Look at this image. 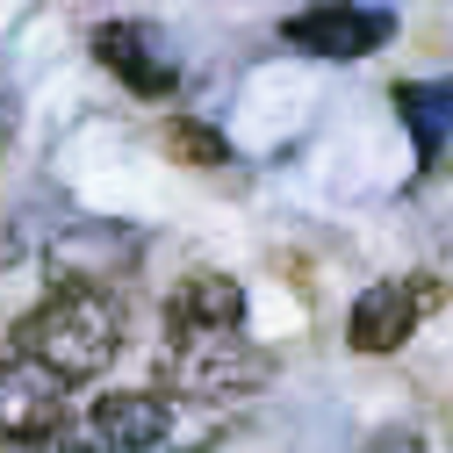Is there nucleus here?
I'll return each instance as SVG.
<instances>
[{
  "label": "nucleus",
  "instance_id": "nucleus-1",
  "mask_svg": "<svg viewBox=\"0 0 453 453\" xmlns=\"http://www.w3.org/2000/svg\"><path fill=\"white\" fill-rule=\"evenodd\" d=\"M123 303L108 296V288H50L22 324H15V353L50 367L65 388L73 381H94L116 367L123 353Z\"/></svg>",
  "mask_w": 453,
  "mask_h": 453
},
{
  "label": "nucleus",
  "instance_id": "nucleus-2",
  "mask_svg": "<svg viewBox=\"0 0 453 453\" xmlns=\"http://www.w3.org/2000/svg\"><path fill=\"white\" fill-rule=\"evenodd\" d=\"M273 381V353L252 346L245 331H165L158 338V388L188 403H231L259 395Z\"/></svg>",
  "mask_w": 453,
  "mask_h": 453
},
{
  "label": "nucleus",
  "instance_id": "nucleus-3",
  "mask_svg": "<svg viewBox=\"0 0 453 453\" xmlns=\"http://www.w3.org/2000/svg\"><path fill=\"white\" fill-rule=\"evenodd\" d=\"M58 432H65V381L22 353H8L0 360V446L22 453V446H43Z\"/></svg>",
  "mask_w": 453,
  "mask_h": 453
},
{
  "label": "nucleus",
  "instance_id": "nucleus-4",
  "mask_svg": "<svg viewBox=\"0 0 453 453\" xmlns=\"http://www.w3.org/2000/svg\"><path fill=\"white\" fill-rule=\"evenodd\" d=\"M303 58H374V50L395 36V15L388 8H360V0H317V8L280 22Z\"/></svg>",
  "mask_w": 453,
  "mask_h": 453
},
{
  "label": "nucleus",
  "instance_id": "nucleus-5",
  "mask_svg": "<svg viewBox=\"0 0 453 453\" xmlns=\"http://www.w3.org/2000/svg\"><path fill=\"white\" fill-rule=\"evenodd\" d=\"M173 432H180V411L165 388H108L87 403V439L101 453H165Z\"/></svg>",
  "mask_w": 453,
  "mask_h": 453
},
{
  "label": "nucleus",
  "instance_id": "nucleus-6",
  "mask_svg": "<svg viewBox=\"0 0 453 453\" xmlns=\"http://www.w3.org/2000/svg\"><path fill=\"white\" fill-rule=\"evenodd\" d=\"M94 58L116 73L137 101H165L180 87V65H173V50H165V36L151 22H101L94 29Z\"/></svg>",
  "mask_w": 453,
  "mask_h": 453
},
{
  "label": "nucleus",
  "instance_id": "nucleus-7",
  "mask_svg": "<svg viewBox=\"0 0 453 453\" xmlns=\"http://www.w3.org/2000/svg\"><path fill=\"white\" fill-rule=\"evenodd\" d=\"M425 280H374V288H360L353 317H346V346L353 353H395L411 346V331L425 317Z\"/></svg>",
  "mask_w": 453,
  "mask_h": 453
},
{
  "label": "nucleus",
  "instance_id": "nucleus-8",
  "mask_svg": "<svg viewBox=\"0 0 453 453\" xmlns=\"http://www.w3.org/2000/svg\"><path fill=\"white\" fill-rule=\"evenodd\" d=\"M388 101L403 116L425 173H453V80H403L388 87Z\"/></svg>",
  "mask_w": 453,
  "mask_h": 453
},
{
  "label": "nucleus",
  "instance_id": "nucleus-9",
  "mask_svg": "<svg viewBox=\"0 0 453 453\" xmlns=\"http://www.w3.org/2000/svg\"><path fill=\"white\" fill-rule=\"evenodd\" d=\"M165 331H245V288L223 266H195L165 296Z\"/></svg>",
  "mask_w": 453,
  "mask_h": 453
},
{
  "label": "nucleus",
  "instance_id": "nucleus-10",
  "mask_svg": "<svg viewBox=\"0 0 453 453\" xmlns=\"http://www.w3.org/2000/svg\"><path fill=\"white\" fill-rule=\"evenodd\" d=\"M137 259V231H108V223H80L73 238L50 245V273L58 288H108V273Z\"/></svg>",
  "mask_w": 453,
  "mask_h": 453
},
{
  "label": "nucleus",
  "instance_id": "nucleus-11",
  "mask_svg": "<svg viewBox=\"0 0 453 453\" xmlns=\"http://www.w3.org/2000/svg\"><path fill=\"white\" fill-rule=\"evenodd\" d=\"M165 151L188 158V165H223V158H231L223 130H209V123H195V116H173V123H165Z\"/></svg>",
  "mask_w": 453,
  "mask_h": 453
}]
</instances>
